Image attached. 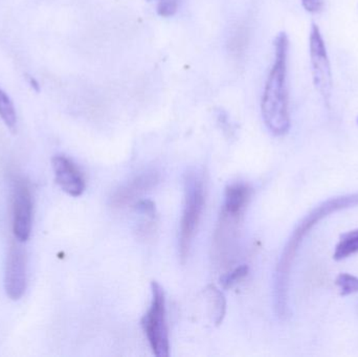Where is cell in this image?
Wrapping results in <instances>:
<instances>
[{"mask_svg": "<svg viewBox=\"0 0 358 357\" xmlns=\"http://www.w3.org/2000/svg\"><path fill=\"white\" fill-rule=\"evenodd\" d=\"M275 59L265 82L261 101L263 121L271 133L285 136L290 128L287 73L289 40L280 33L275 40Z\"/></svg>", "mask_w": 358, "mask_h": 357, "instance_id": "6da1fadb", "label": "cell"}, {"mask_svg": "<svg viewBox=\"0 0 358 357\" xmlns=\"http://www.w3.org/2000/svg\"><path fill=\"white\" fill-rule=\"evenodd\" d=\"M358 205L357 194L348 195V196L338 197L331 201H326L323 205L311 212L294 231L292 236L288 240L287 245L284 249L281 259L278 264L277 270H275V309H277L279 316H284L286 314V305H287V286L288 278H289L290 268H292V262H294V256L298 251L300 243L302 242L304 237L308 234L309 231L321 221L326 216L340 211L342 209H346L348 207Z\"/></svg>", "mask_w": 358, "mask_h": 357, "instance_id": "7a4b0ae2", "label": "cell"}, {"mask_svg": "<svg viewBox=\"0 0 358 357\" xmlns=\"http://www.w3.org/2000/svg\"><path fill=\"white\" fill-rule=\"evenodd\" d=\"M206 203V184L198 171H189L185 180V203L179 228L178 247L181 261L187 259L197 233Z\"/></svg>", "mask_w": 358, "mask_h": 357, "instance_id": "3957f363", "label": "cell"}, {"mask_svg": "<svg viewBox=\"0 0 358 357\" xmlns=\"http://www.w3.org/2000/svg\"><path fill=\"white\" fill-rule=\"evenodd\" d=\"M151 291L152 299L148 312L143 318V330L153 354L157 357H168L170 356V342L165 291L157 282H152Z\"/></svg>", "mask_w": 358, "mask_h": 357, "instance_id": "277c9868", "label": "cell"}, {"mask_svg": "<svg viewBox=\"0 0 358 357\" xmlns=\"http://www.w3.org/2000/svg\"><path fill=\"white\" fill-rule=\"evenodd\" d=\"M309 54H310L313 85L325 103L329 104L332 87H334L331 64H330L327 46L324 41L321 29L315 23L311 27L310 35H309Z\"/></svg>", "mask_w": 358, "mask_h": 357, "instance_id": "5b68a950", "label": "cell"}, {"mask_svg": "<svg viewBox=\"0 0 358 357\" xmlns=\"http://www.w3.org/2000/svg\"><path fill=\"white\" fill-rule=\"evenodd\" d=\"M242 217L243 214L221 210L213 238V255L218 268H229L233 261Z\"/></svg>", "mask_w": 358, "mask_h": 357, "instance_id": "8992f818", "label": "cell"}, {"mask_svg": "<svg viewBox=\"0 0 358 357\" xmlns=\"http://www.w3.org/2000/svg\"><path fill=\"white\" fill-rule=\"evenodd\" d=\"M33 220V199L29 184L17 180L13 189V232L19 242H25L31 236Z\"/></svg>", "mask_w": 358, "mask_h": 357, "instance_id": "52a82bcc", "label": "cell"}, {"mask_svg": "<svg viewBox=\"0 0 358 357\" xmlns=\"http://www.w3.org/2000/svg\"><path fill=\"white\" fill-rule=\"evenodd\" d=\"M4 287L10 299L17 301L27 289V255L18 245H10L6 258Z\"/></svg>", "mask_w": 358, "mask_h": 357, "instance_id": "ba28073f", "label": "cell"}, {"mask_svg": "<svg viewBox=\"0 0 358 357\" xmlns=\"http://www.w3.org/2000/svg\"><path fill=\"white\" fill-rule=\"evenodd\" d=\"M159 182V175L157 171L141 173L113 193L110 198L111 205L117 209L127 207L136 203L143 194L155 188Z\"/></svg>", "mask_w": 358, "mask_h": 357, "instance_id": "9c48e42d", "label": "cell"}, {"mask_svg": "<svg viewBox=\"0 0 358 357\" xmlns=\"http://www.w3.org/2000/svg\"><path fill=\"white\" fill-rule=\"evenodd\" d=\"M52 163L57 184L60 188L71 196H81L85 191L86 184L78 166L64 155H57L52 159Z\"/></svg>", "mask_w": 358, "mask_h": 357, "instance_id": "30bf717a", "label": "cell"}, {"mask_svg": "<svg viewBox=\"0 0 358 357\" xmlns=\"http://www.w3.org/2000/svg\"><path fill=\"white\" fill-rule=\"evenodd\" d=\"M252 189L248 184L243 182L229 184L225 189L222 209L231 213L244 214L252 199Z\"/></svg>", "mask_w": 358, "mask_h": 357, "instance_id": "8fae6325", "label": "cell"}, {"mask_svg": "<svg viewBox=\"0 0 358 357\" xmlns=\"http://www.w3.org/2000/svg\"><path fill=\"white\" fill-rule=\"evenodd\" d=\"M358 253V230L351 231L341 237L336 247L334 258L336 261L347 259Z\"/></svg>", "mask_w": 358, "mask_h": 357, "instance_id": "7c38bea8", "label": "cell"}, {"mask_svg": "<svg viewBox=\"0 0 358 357\" xmlns=\"http://www.w3.org/2000/svg\"><path fill=\"white\" fill-rule=\"evenodd\" d=\"M248 42V27L239 24L231 34L229 41V50L235 58L243 56Z\"/></svg>", "mask_w": 358, "mask_h": 357, "instance_id": "4fadbf2b", "label": "cell"}, {"mask_svg": "<svg viewBox=\"0 0 358 357\" xmlns=\"http://www.w3.org/2000/svg\"><path fill=\"white\" fill-rule=\"evenodd\" d=\"M0 117L12 132L17 130V115L10 96L0 88Z\"/></svg>", "mask_w": 358, "mask_h": 357, "instance_id": "5bb4252c", "label": "cell"}, {"mask_svg": "<svg viewBox=\"0 0 358 357\" xmlns=\"http://www.w3.org/2000/svg\"><path fill=\"white\" fill-rule=\"evenodd\" d=\"M208 299L210 301V306L212 308L213 316L215 318L216 325L222 322L223 316L225 314V300L222 293L216 287L210 285L206 289Z\"/></svg>", "mask_w": 358, "mask_h": 357, "instance_id": "9a60e30c", "label": "cell"}, {"mask_svg": "<svg viewBox=\"0 0 358 357\" xmlns=\"http://www.w3.org/2000/svg\"><path fill=\"white\" fill-rule=\"evenodd\" d=\"M248 275V268L246 265H241L239 268H234L229 270L227 274H224L221 278V284L223 289H229L235 286L238 283L241 282Z\"/></svg>", "mask_w": 358, "mask_h": 357, "instance_id": "2e32d148", "label": "cell"}, {"mask_svg": "<svg viewBox=\"0 0 358 357\" xmlns=\"http://www.w3.org/2000/svg\"><path fill=\"white\" fill-rule=\"evenodd\" d=\"M336 286L340 289L341 296H349L358 293V278L349 274H341L336 278Z\"/></svg>", "mask_w": 358, "mask_h": 357, "instance_id": "e0dca14e", "label": "cell"}, {"mask_svg": "<svg viewBox=\"0 0 358 357\" xmlns=\"http://www.w3.org/2000/svg\"><path fill=\"white\" fill-rule=\"evenodd\" d=\"M157 13L162 17H172L178 13V0H155Z\"/></svg>", "mask_w": 358, "mask_h": 357, "instance_id": "ac0fdd59", "label": "cell"}, {"mask_svg": "<svg viewBox=\"0 0 358 357\" xmlns=\"http://www.w3.org/2000/svg\"><path fill=\"white\" fill-rule=\"evenodd\" d=\"M303 6L307 12L311 14H317L323 10L325 6V0H302Z\"/></svg>", "mask_w": 358, "mask_h": 357, "instance_id": "d6986e66", "label": "cell"}, {"mask_svg": "<svg viewBox=\"0 0 358 357\" xmlns=\"http://www.w3.org/2000/svg\"><path fill=\"white\" fill-rule=\"evenodd\" d=\"M358 122V121H357Z\"/></svg>", "mask_w": 358, "mask_h": 357, "instance_id": "ffe728a7", "label": "cell"}]
</instances>
